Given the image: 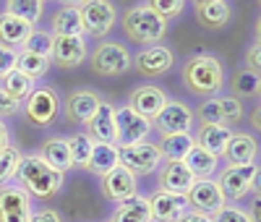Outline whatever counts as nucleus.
Returning <instances> with one entry per match:
<instances>
[{
  "mask_svg": "<svg viewBox=\"0 0 261 222\" xmlns=\"http://www.w3.org/2000/svg\"><path fill=\"white\" fill-rule=\"evenodd\" d=\"M63 175L65 172L53 170L39 154H21V162L16 170L18 186L37 199H53L63 188Z\"/></svg>",
  "mask_w": 261,
  "mask_h": 222,
  "instance_id": "1",
  "label": "nucleus"
},
{
  "mask_svg": "<svg viewBox=\"0 0 261 222\" xmlns=\"http://www.w3.org/2000/svg\"><path fill=\"white\" fill-rule=\"evenodd\" d=\"M183 84L199 97H212L225 84V68L214 55H193L183 65Z\"/></svg>",
  "mask_w": 261,
  "mask_h": 222,
  "instance_id": "2",
  "label": "nucleus"
},
{
  "mask_svg": "<svg viewBox=\"0 0 261 222\" xmlns=\"http://www.w3.org/2000/svg\"><path fill=\"white\" fill-rule=\"evenodd\" d=\"M125 37L134 42H160L167 32V21L160 18L154 11H149L146 6L130 8L123 18Z\"/></svg>",
  "mask_w": 261,
  "mask_h": 222,
  "instance_id": "3",
  "label": "nucleus"
},
{
  "mask_svg": "<svg viewBox=\"0 0 261 222\" xmlns=\"http://www.w3.org/2000/svg\"><path fill=\"white\" fill-rule=\"evenodd\" d=\"M24 118L39 128H50L60 118V97L53 86H34L24 100Z\"/></svg>",
  "mask_w": 261,
  "mask_h": 222,
  "instance_id": "4",
  "label": "nucleus"
},
{
  "mask_svg": "<svg viewBox=\"0 0 261 222\" xmlns=\"http://www.w3.org/2000/svg\"><path fill=\"white\" fill-rule=\"evenodd\" d=\"M162 152L157 144H149V141H136V144H128V146H118V165L125 167L128 172L134 175H149L154 172L162 165Z\"/></svg>",
  "mask_w": 261,
  "mask_h": 222,
  "instance_id": "5",
  "label": "nucleus"
},
{
  "mask_svg": "<svg viewBox=\"0 0 261 222\" xmlns=\"http://www.w3.org/2000/svg\"><path fill=\"white\" fill-rule=\"evenodd\" d=\"M89 68L97 76H120L130 68V53L120 42H99L89 55Z\"/></svg>",
  "mask_w": 261,
  "mask_h": 222,
  "instance_id": "6",
  "label": "nucleus"
},
{
  "mask_svg": "<svg viewBox=\"0 0 261 222\" xmlns=\"http://www.w3.org/2000/svg\"><path fill=\"white\" fill-rule=\"evenodd\" d=\"M186 202H188L191 212L212 217L214 212H220L227 204V199H225L222 188L217 186V181H212V178H196L193 186L186 193Z\"/></svg>",
  "mask_w": 261,
  "mask_h": 222,
  "instance_id": "7",
  "label": "nucleus"
},
{
  "mask_svg": "<svg viewBox=\"0 0 261 222\" xmlns=\"http://www.w3.org/2000/svg\"><path fill=\"white\" fill-rule=\"evenodd\" d=\"M256 181H258V167L256 165H227L220 178H217V186L222 188L227 202H238L251 193V188H256Z\"/></svg>",
  "mask_w": 261,
  "mask_h": 222,
  "instance_id": "8",
  "label": "nucleus"
},
{
  "mask_svg": "<svg viewBox=\"0 0 261 222\" xmlns=\"http://www.w3.org/2000/svg\"><path fill=\"white\" fill-rule=\"evenodd\" d=\"M191 126H193V110L180 100H167L160 113L151 118V128H157L160 136H167V133H191Z\"/></svg>",
  "mask_w": 261,
  "mask_h": 222,
  "instance_id": "9",
  "label": "nucleus"
},
{
  "mask_svg": "<svg viewBox=\"0 0 261 222\" xmlns=\"http://www.w3.org/2000/svg\"><path fill=\"white\" fill-rule=\"evenodd\" d=\"M32 196L21 186H0V222H29L32 219Z\"/></svg>",
  "mask_w": 261,
  "mask_h": 222,
  "instance_id": "10",
  "label": "nucleus"
},
{
  "mask_svg": "<svg viewBox=\"0 0 261 222\" xmlns=\"http://www.w3.org/2000/svg\"><path fill=\"white\" fill-rule=\"evenodd\" d=\"M115 128H118V146H128L136 141H146L151 131V120H146L136 110L123 105V107H115Z\"/></svg>",
  "mask_w": 261,
  "mask_h": 222,
  "instance_id": "11",
  "label": "nucleus"
},
{
  "mask_svg": "<svg viewBox=\"0 0 261 222\" xmlns=\"http://www.w3.org/2000/svg\"><path fill=\"white\" fill-rule=\"evenodd\" d=\"M81 13V24H84V32H89L94 37H105L107 32L113 29L115 24V6L110 0H86V3L79 8Z\"/></svg>",
  "mask_w": 261,
  "mask_h": 222,
  "instance_id": "12",
  "label": "nucleus"
},
{
  "mask_svg": "<svg viewBox=\"0 0 261 222\" xmlns=\"http://www.w3.org/2000/svg\"><path fill=\"white\" fill-rule=\"evenodd\" d=\"M102 105V97L92 89H73L65 100V120L73 126H86Z\"/></svg>",
  "mask_w": 261,
  "mask_h": 222,
  "instance_id": "13",
  "label": "nucleus"
},
{
  "mask_svg": "<svg viewBox=\"0 0 261 222\" xmlns=\"http://www.w3.org/2000/svg\"><path fill=\"white\" fill-rule=\"evenodd\" d=\"M149 212L151 219L157 222H175L180 214L188 212V202L186 193H170V191H154L149 199Z\"/></svg>",
  "mask_w": 261,
  "mask_h": 222,
  "instance_id": "14",
  "label": "nucleus"
},
{
  "mask_svg": "<svg viewBox=\"0 0 261 222\" xmlns=\"http://www.w3.org/2000/svg\"><path fill=\"white\" fill-rule=\"evenodd\" d=\"M86 42L84 37H53V63L60 68H79L86 60Z\"/></svg>",
  "mask_w": 261,
  "mask_h": 222,
  "instance_id": "15",
  "label": "nucleus"
},
{
  "mask_svg": "<svg viewBox=\"0 0 261 222\" xmlns=\"http://www.w3.org/2000/svg\"><path fill=\"white\" fill-rule=\"evenodd\" d=\"M172 63H175V55H172L170 47H165V44H151V47L141 50L136 55V71L141 76H162L172 68Z\"/></svg>",
  "mask_w": 261,
  "mask_h": 222,
  "instance_id": "16",
  "label": "nucleus"
},
{
  "mask_svg": "<svg viewBox=\"0 0 261 222\" xmlns=\"http://www.w3.org/2000/svg\"><path fill=\"white\" fill-rule=\"evenodd\" d=\"M86 126H89L86 133H89V139L94 144H115L118 146V128H115V107L113 105L102 102Z\"/></svg>",
  "mask_w": 261,
  "mask_h": 222,
  "instance_id": "17",
  "label": "nucleus"
},
{
  "mask_svg": "<svg viewBox=\"0 0 261 222\" xmlns=\"http://www.w3.org/2000/svg\"><path fill=\"white\" fill-rule=\"evenodd\" d=\"M102 193H105V199H110L115 204L136 196V175L118 165L115 170H110L102 178Z\"/></svg>",
  "mask_w": 261,
  "mask_h": 222,
  "instance_id": "18",
  "label": "nucleus"
},
{
  "mask_svg": "<svg viewBox=\"0 0 261 222\" xmlns=\"http://www.w3.org/2000/svg\"><path fill=\"white\" fill-rule=\"evenodd\" d=\"M222 157L227 165H256V157H258V144L251 133H232Z\"/></svg>",
  "mask_w": 261,
  "mask_h": 222,
  "instance_id": "19",
  "label": "nucleus"
},
{
  "mask_svg": "<svg viewBox=\"0 0 261 222\" xmlns=\"http://www.w3.org/2000/svg\"><path fill=\"white\" fill-rule=\"evenodd\" d=\"M165 102H167V97H165L162 89L146 84V86H139V89H134V92H130L128 107H130V110H136V113L144 115L146 120H151V118H154L160 110H162Z\"/></svg>",
  "mask_w": 261,
  "mask_h": 222,
  "instance_id": "20",
  "label": "nucleus"
},
{
  "mask_svg": "<svg viewBox=\"0 0 261 222\" xmlns=\"http://www.w3.org/2000/svg\"><path fill=\"white\" fill-rule=\"evenodd\" d=\"M193 172L186 167V162H165L160 167V191L170 193H188L193 186Z\"/></svg>",
  "mask_w": 261,
  "mask_h": 222,
  "instance_id": "21",
  "label": "nucleus"
},
{
  "mask_svg": "<svg viewBox=\"0 0 261 222\" xmlns=\"http://www.w3.org/2000/svg\"><path fill=\"white\" fill-rule=\"evenodd\" d=\"M39 157L45 160L53 170L58 172H65V170H71V149H68V139H63V136H50L42 141V149H39Z\"/></svg>",
  "mask_w": 261,
  "mask_h": 222,
  "instance_id": "22",
  "label": "nucleus"
},
{
  "mask_svg": "<svg viewBox=\"0 0 261 222\" xmlns=\"http://www.w3.org/2000/svg\"><path fill=\"white\" fill-rule=\"evenodd\" d=\"M230 136H232V131L227 126H199L193 141H196V146H204L206 152H212L214 157H222Z\"/></svg>",
  "mask_w": 261,
  "mask_h": 222,
  "instance_id": "23",
  "label": "nucleus"
},
{
  "mask_svg": "<svg viewBox=\"0 0 261 222\" xmlns=\"http://www.w3.org/2000/svg\"><path fill=\"white\" fill-rule=\"evenodd\" d=\"M32 24L21 21L18 16H11V13H0V44L6 47H18L24 44V39L32 34Z\"/></svg>",
  "mask_w": 261,
  "mask_h": 222,
  "instance_id": "24",
  "label": "nucleus"
},
{
  "mask_svg": "<svg viewBox=\"0 0 261 222\" xmlns=\"http://www.w3.org/2000/svg\"><path fill=\"white\" fill-rule=\"evenodd\" d=\"M110 222H151V212H149V202L146 196H130L125 202L118 204V209L113 212Z\"/></svg>",
  "mask_w": 261,
  "mask_h": 222,
  "instance_id": "25",
  "label": "nucleus"
},
{
  "mask_svg": "<svg viewBox=\"0 0 261 222\" xmlns=\"http://www.w3.org/2000/svg\"><path fill=\"white\" fill-rule=\"evenodd\" d=\"M196 21L204 29H222L230 21V6L227 0H217V3H204V6H193Z\"/></svg>",
  "mask_w": 261,
  "mask_h": 222,
  "instance_id": "26",
  "label": "nucleus"
},
{
  "mask_svg": "<svg viewBox=\"0 0 261 222\" xmlns=\"http://www.w3.org/2000/svg\"><path fill=\"white\" fill-rule=\"evenodd\" d=\"M115 167H118V146L115 144H94L92 154H89V162H86V170L92 175L105 178Z\"/></svg>",
  "mask_w": 261,
  "mask_h": 222,
  "instance_id": "27",
  "label": "nucleus"
},
{
  "mask_svg": "<svg viewBox=\"0 0 261 222\" xmlns=\"http://www.w3.org/2000/svg\"><path fill=\"white\" fill-rule=\"evenodd\" d=\"M157 146L162 157H167V162H183L186 154L196 146V141H193V133H167Z\"/></svg>",
  "mask_w": 261,
  "mask_h": 222,
  "instance_id": "28",
  "label": "nucleus"
},
{
  "mask_svg": "<svg viewBox=\"0 0 261 222\" xmlns=\"http://www.w3.org/2000/svg\"><path fill=\"white\" fill-rule=\"evenodd\" d=\"M53 37H84V24L79 8L63 6L53 18Z\"/></svg>",
  "mask_w": 261,
  "mask_h": 222,
  "instance_id": "29",
  "label": "nucleus"
},
{
  "mask_svg": "<svg viewBox=\"0 0 261 222\" xmlns=\"http://www.w3.org/2000/svg\"><path fill=\"white\" fill-rule=\"evenodd\" d=\"M186 167L193 172V178H212L220 167V157H214L212 152H206L204 146H193L186 154Z\"/></svg>",
  "mask_w": 261,
  "mask_h": 222,
  "instance_id": "30",
  "label": "nucleus"
},
{
  "mask_svg": "<svg viewBox=\"0 0 261 222\" xmlns=\"http://www.w3.org/2000/svg\"><path fill=\"white\" fill-rule=\"evenodd\" d=\"M16 71L29 76L32 81H37L50 71V58H42V55L21 50V53H16Z\"/></svg>",
  "mask_w": 261,
  "mask_h": 222,
  "instance_id": "31",
  "label": "nucleus"
},
{
  "mask_svg": "<svg viewBox=\"0 0 261 222\" xmlns=\"http://www.w3.org/2000/svg\"><path fill=\"white\" fill-rule=\"evenodd\" d=\"M0 81H3V86H0V89H3L11 100H16L18 105L24 102V100L32 94V89H34V81H32L29 76H24V73H18L16 68H13L11 73H6Z\"/></svg>",
  "mask_w": 261,
  "mask_h": 222,
  "instance_id": "32",
  "label": "nucleus"
},
{
  "mask_svg": "<svg viewBox=\"0 0 261 222\" xmlns=\"http://www.w3.org/2000/svg\"><path fill=\"white\" fill-rule=\"evenodd\" d=\"M42 0H8L6 6V13L11 16H18L21 21H27V24H37V21L42 18Z\"/></svg>",
  "mask_w": 261,
  "mask_h": 222,
  "instance_id": "33",
  "label": "nucleus"
},
{
  "mask_svg": "<svg viewBox=\"0 0 261 222\" xmlns=\"http://www.w3.org/2000/svg\"><path fill=\"white\" fill-rule=\"evenodd\" d=\"M94 141L89 139V133H73L68 139V149H71V165L73 167H86L89 162V154H92Z\"/></svg>",
  "mask_w": 261,
  "mask_h": 222,
  "instance_id": "34",
  "label": "nucleus"
},
{
  "mask_svg": "<svg viewBox=\"0 0 261 222\" xmlns=\"http://www.w3.org/2000/svg\"><path fill=\"white\" fill-rule=\"evenodd\" d=\"M232 92L235 97H256L258 94V73L251 68H241L232 73Z\"/></svg>",
  "mask_w": 261,
  "mask_h": 222,
  "instance_id": "35",
  "label": "nucleus"
},
{
  "mask_svg": "<svg viewBox=\"0 0 261 222\" xmlns=\"http://www.w3.org/2000/svg\"><path fill=\"white\" fill-rule=\"evenodd\" d=\"M18 162H21V149L18 146H6L0 152V186L11 183L16 178V170H18Z\"/></svg>",
  "mask_w": 261,
  "mask_h": 222,
  "instance_id": "36",
  "label": "nucleus"
},
{
  "mask_svg": "<svg viewBox=\"0 0 261 222\" xmlns=\"http://www.w3.org/2000/svg\"><path fill=\"white\" fill-rule=\"evenodd\" d=\"M21 47H24L27 53L50 58V53H53V34H50V32H37V29H32V34L24 39V44H21Z\"/></svg>",
  "mask_w": 261,
  "mask_h": 222,
  "instance_id": "37",
  "label": "nucleus"
},
{
  "mask_svg": "<svg viewBox=\"0 0 261 222\" xmlns=\"http://www.w3.org/2000/svg\"><path fill=\"white\" fill-rule=\"evenodd\" d=\"M186 0H146V8L154 11L160 18L170 21V18H178L183 13Z\"/></svg>",
  "mask_w": 261,
  "mask_h": 222,
  "instance_id": "38",
  "label": "nucleus"
},
{
  "mask_svg": "<svg viewBox=\"0 0 261 222\" xmlns=\"http://www.w3.org/2000/svg\"><path fill=\"white\" fill-rule=\"evenodd\" d=\"M196 115H199L201 126H222V113H220V100H204L199 105V110H196Z\"/></svg>",
  "mask_w": 261,
  "mask_h": 222,
  "instance_id": "39",
  "label": "nucleus"
},
{
  "mask_svg": "<svg viewBox=\"0 0 261 222\" xmlns=\"http://www.w3.org/2000/svg\"><path fill=\"white\" fill-rule=\"evenodd\" d=\"M220 100V113H222V126L225 123H241L243 120V105L238 97H217Z\"/></svg>",
  "mask_w": 261,
  "mask_h": 222,
  "instance_id": "40",
  "label": "nucleus"
},
{
  "mask_svg": "<svg viewBox=\"0 0 261 222\" xmlns=\"http://www.w3.org/2000/svg\"><path fill=\"white\" fill-rule=\"evenodd\" d=\"M212 222H256L246 209H241V207H230V204H225L220 212H214L212 214Z\"/></svg>",
  "mask_w": 261,
  "mask_h": 222,
  "instance_id": "41",
  "label": "nucleus"
},
{
  "mask_svg": "<svg viewBox=\"0 0 261 222\" xmlns=\"http://www.w3.org/2000/svg\"><path fill=\"white\" fill-rule=\"evenodd\" d=\"M13 68H16V50L0 44V79H3L6 73H11Z\"/></svg>",
  "mask_w": 261,
  "mask_h": 222,
  "instance_id": "42",
  "label": "nucleus"
},
{
  "mask_svg": "<svg viewBox=\"0 0 261 222\" xmlns=\"http://www.w3.org/2000/svg\"><path fill=\"white\" fill-rule=\"evenodd\" d=\"M18 107H21V105H18L16 100H11V97L3 92V89H0V120L16 115V113H18Z\"/></svg>",
  "mask_w": 261,
  "mask_h": 222,
  "instance_id": "43",
  "label": "nucleus"
},
{
  "mask_svg": "<svg viewBox=\"0 0 261 222\" xmlns=\"http://www.w3.org/2000/svg\"><path fill=\"white\" fill-rule=\"evenodd\" d=\"M29 222H63V219H60V214H58L55 209H42V212L32 214Z\"/></svg>",
  "mask_w": 261,
  "mask_h": 222,
  "instance_id": "44",
  "label": "nucleus"
},
{
  "mask_svg": "<svg viewBox=\"0 0 261 222\" xmlns=\"http://www.w3.org/2000/svg\"><path fill=\"white\" fill-rule=\"evenodd\" d=\"M258 65H261V47H258V44H253V47L248 50V68L258 73Z\"/></svg>",
  "mask_w": 261,
  "mask_h": 222,
  "instance_id": "45",
  "label": "nucleus"
},
{
  "mask_svg": "<svg viewBox=\"0 0 261 222\" xmlns=\"http://www.w3.org/2000/svg\"><path fill=\"white\" fill-rule=\"evenodd\" d=\"M175 222H212V217H206V214H199V212H186V214H180Z\"/></svg>",
  "mask_w": 261,
  "mask_h": 222,
  "instance_id": "46",
  "label": "nucleus"
},
{
  "mask_svg": "<svg viewBox=\"0 0 261 222\" xmlns=\"http://www.w3.org/2000/svg\"><path fill=\"white\" fill-rule=\"evenodd\" d=\"M6 146H11V131H8V126L0 120V152H3Z\"/></svg>",
  "mask_w": 261,
  "mask_h": 222,
  "instance_id": "47",
  "label": "nucleus"
},
{
  "mask_svg": "<svg viewBox=\"0 0 261 222\" xmlns=\"http://www.w3.org/2000/svg\"><path fill=\"white\" fill-rule=\"evenodd\" d=\"M86 0H63V6H71V8H81Z\"/></svg>",
  "mask_w": 261,
  "mask_h": 222,
  "instance_id": "48",
  "label": "nucleus"
},
{
  "mask_svg": "<svg viewBox=\"0 0 261 222\" xmlns=\"http://www.w3.org/2000/svg\"><path fill=\"white\" fill-rule=\"evenodd\" d=\"M204 3H217V0H193V6H204Z\"/></svg>",
  "mask_w": 261,
  "mask_h": 222,
  "instance_id": "49",
  "label": "nucleus"
}]
</instances>
